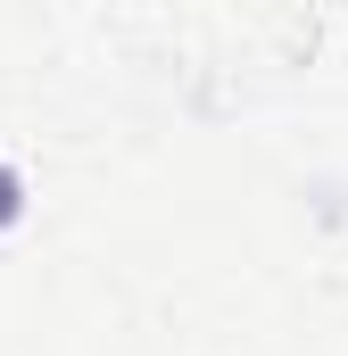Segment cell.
Returning <instances> with one entry per match:
<instances>
[{"label":"cell","instance_id":"cell-1","mask_svg":"<svg viewBox=\"0 0 348 356\" xmlns=\"http://www.w3.org/2000/svg\"><path fill=\"white\" fill-rule=\"evenodd\" d=\"M17 207H25V182L0 166V224H17Z\"/></svg>","mask_w":348,"mask_h":356}]
</instances>
